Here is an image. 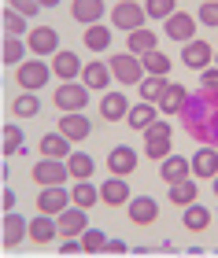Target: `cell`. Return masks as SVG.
<instances>
[{
	"label": "cell",
	"mask_w": 218,
	"mask_h": 258,
	"mask_svg": "<svg viewBox=\"0 0 218 258\" xmlns=\"http://www.w3.org/2000/svg\"><path fill=\"white\" fill-rule=\"evenodd\" d=\"M141 67H144V74L148 78H167L170 74V55H163V52H148V55H141Z\"/></svg>",
	"instance_id": "cell-34"
},
{
	"label": "cell",
	"mask_w": 218,
	"mask_h": 258,
	"mask_svg": "<svg viewBox=\"0 0 218 258\" xmlns=\"http://www.w3.org/2000/svg\"><path fill=\"white\" fill-rule=\"evenodd\" d=\"M155 118H159L155 103H133V107H130V114H126V122H130L133 129H141V133H144V129L152 125Z\"/></svg>",
	"instance_id": "cell-33"
},
{
	"label": "cell",
	"mask_w": 218,
	"mask_h": 258,
	"mask_svg": "<svg viewBox=\"0 0 218 258\" xmlns=\"http://www.w3.org/2000/svg\"><path fill=\"white\" fill-rule=\"evenodd\" d=\"M60 137H67L71 144H82V140H89V133H93V125H89V118L82 111L78 114H63L60 118V129H56Z\"/></svg>",
	"instance_id": "cell-21"
},
{
	"label": "cell",
	"mask_w": 218,
	"mask_h": 258,
	"mask_svg": "<svg viewBox=\"0 0 218 258\" xmlns=\"http://www.w3.org/2000/svg\"><path fill=\"white\" fill-rule=\"evenodd\" d=\"M100 188V203H107V207H126L133 199V192H130V184H126V177H107L104 184H96Z\"/></svg>",
	"instance_id": "cell-17"
},
{
	"label": "cell",
	"mask_w": 218,
	"mask_h": 258,
	"mask_svg": "<svg viewBox=\"0 0 218 258\" xmlns=\"http://www.w3.org/2000/svg\"><path fill=\"white\" fill-rule=\"evenodd\" d=\"M60 251H63V254H74V251H82V243H78V240H63Z\"/></svg>",
	"instance_id": "cell-47"
},
{
	"label": "cell",
	"mask_w": 218,
	"mask_h": 258,
	"mask_svg": "<svg viewBox=\"0 0 218 258\" xmlns=\"http://www.w3.org/2000/svg\"><path fill=\"white\" fill-rule=\"evenodd\" d=\"M104 11H107V4H104V0H74V4H71V15H74V22H82L85 30H89V26H96V22L104 19Z\"/></svg>",
	"instance_id": "cell-22"
},
{
	"label": "cell",
	"mask_w": 218,
	"mask_h": 258,
	"mask_svg": "<svg viewBox=\"0 0 218 258\" xmlns=\"http://www.w3.org/2000/svg\"><path fill=\"white\" fill-rule=\"evenodd\" d=\"M189 177H192V181L218 177V148H200L196 155L189 159Z\"/></svg>",
	"instance_id": "cell-11"
},
{
	"label": "cell",
	"mask_w": 218,
	"mask_h": 258,
	"mask_svg": "<svg viewBox=\"0 0 218 258\" xmlns=\"http://www.w3.org/2000/svg\"><path fill=\"white\" fill-rule=\"evenodd\" d=\"M211 188H214V196H218V177H211Z\"/></svg>",
	"instance_id": "cell-48"
},
{
	"label": "cell",
	"mask_w": 218,
	"mask_h": 258,
	"mask_svg": "<svg viewBox=\"0 0 218 258\" xmlns=\"http://www.w3.org/2000/svg\"><path fill=\"white\" fill-rule=\"evenodd\" d=\"M37 148H41V159H60V162H67V155L74 151V144L67 137H60L52 129V133H44L41 140H37Z\"/></svg>",
	"instance_id": "cell-23"
},
{
	"label": "cell",
	"mask_w": 218,
	"mask_h": 258,
	"mask_svg": "<svg viewBox=\"0 0 218 258\" xmlns=\"http://www.w3.org/2000/svg\"><path fill=\"white\" fill-rule=\"evenodd\" d=\"M211 67H214V70H218V48H214V63H211Z\"/></svg>",
	"instance_id": "cell-49"
},
{
	"label": "cell",
	"mask_w": 218,
	"mask_h": 258,
	"mask_svg": "<svg viewBox=\"0 0 218 258\" xmlns=\"http://www.w3.org/2000/svg\"><path fill=\"white\" fill-rule=\"evenodd\" d=\"M170 137H174V125H170L167 118H155L152 125L144 129V155L155 159V162H163L167 155H174V151H170L174 140H170Z\"/></svg>",
	"instance_id": "cell-2"
},
{
	"label": "cell",
	"mask_w": 218,
	"mask_h": 258,
	"mask_svg": "<svg viewBox=\"0 0 218 258\" xmlns=\"http://www.w3.org/2000/svg\"><path fill=\"white\" fill-rule=\"evenodd\" d=\"M48 78H52V70H48V63L44 59H22L19 67H15V85L22 89V92H37V89H44L48 85Z\"/></svg>",
	"instance_id": "cell-3"
},
{
	"label": "cell",
	"mask_w": 218,
	"mask_h": 258,
	"mask_svg": "<svg viewBox=\"0 0 218 258\" xmlns=\"http://www.w3.org/2000/svg\"><path fill=\"white\" fill-rule=\"evenodd\" d=\"M4 30H8V37H22V41H26V33H30V22L22 19V15H15L11 8H4Z\"/></svg>",
	"instance_id": "cell-37"
},
{
	"label": "cell",
	"mask_w": 218,
	"mask_h": 258,
	"mask_svg": "<svg viewBox=\"0 0 218 258\" xmlns=\"http://www.w3.org/2000/svg\"><path fill=\"white\" fill-rule=\"evenodd\" d=\"M26 52L33 55V59H44V55H56L60 52V33H56L52 26H30L26 33Z\"/></svg>",
	"instance_id": "cell-6"
},
{
	"label": "cell",
	"mask_w": 218,
	"mask_h": 258,
	"mask_svg": "<svg viewBox=\"0 0 218 258\" xmlns=\"http://www.w3.org/2000/svg\"><path fill=\"white\" fill-rule=\"evenodd\" d=\"M82 85L89 89V92H107V85H111V74H107V63H100V59H89V63H82Z\"/></svg>",
	"instance_id": "cell-20"
},
{
	"label": "cell",
	"mask_w": 218,
	"mask_h": 258,
	"mask_svg": "<svg viewBox=\"0 0 218 258\" xmlns=\"http://www.w3.org/2000/svg\"><path fill=\"white\" fill-rule=\"evenodd\" d=\"M11 11H15V15H22V19H33V15H37V11H41V4H37V0H11V4H8Z\"/></svg>",
	"instance_id": "cell-43"
},
{
	"label": "cell",
	"mask_w": 218,
	"mask_h": 258,
	"mask_svg": "<svg viewBox=\"0 0 218 258\" xmlns=\"http://www.w3.org/2000/svg\"><path fill=\"white\" fill-rule=\"evenodd\" d=\"M48 70L60 81H78V74H82V59H78V52H67V48H60L52 55V63H48Z\"/></svg>",
	"instance_id": "cell-18"
},
{
	"label": "cell",
	"mask_w": 218,
	"mask_h": 258,
	"mask_svg": "<svg viewBox=\"0 0 218 258\" xmlns=\"http://www.w3.org/2000/svg\"><path fill=\"white\" fill-rule=\"evenodd\" d=\"M111 37H115V30L107 26V22H96V26L82 30V44L89 52H107L111 48Z\"/></svg>",
	"instance_id": "cell-25"
},
{
	"label": "cell",
	"mask_w": 218,
	"mask_h": 258,
	"mask_svg": "<svg viewBox=\"0 0 218 258\" xmlns=\"http://www.w3.org/2000/svg\"><path fill=\"white\" fill-rule=\"evenodd\" d=\"M0 203H4V210L11 214V210H15V203H19V196L11 192V188H4V196H0Z\"/></svg>",
	"instance_id": "cell-45"
},
{
	"label": "cell",
	"mask_w": 218,
	"mask_h": 258,
	"mask_svg": "<svg viewBox=\"0 0 218 258\" xmlns=\"http://www.w3.org/2000/svg\"><path fill=\"white\" fill-rule=\"evenodd\" d=\"M37 111H41L37 92H19V96L11 100V114H15V118H33Z\"/></svg>",
	"instance_id": "cell-35"
},
{
	"label": "cell",
	"mask_w": 218,
	"mask_h": 258,
	"mask_svg": "<svg viewBox=\"0 0 218 258\" xmlns=\"http://www.w3.org/2000/svg\"><path fill=\"white\" fill-rule=\"evenodd\" d=\"M26 225H30V221L22 218L19 210L4 214V221H0V243H4V247H19V243L26 240Z\"/></svg>",
	"instance_id": "cell-16"
},
{
	"label": "cell",
	"mask_w": 218,
	"mask_h": 258,
	"mask_svg": "<svg viewBox=\"0 0 218 258\" xmlns=\"http://www.w3.org/2000/svg\"><path fill=\"white\" fill-rule=\"evenodd\" d=\"M174 15V0H148V8H144V19H170Z\"/></svg>",
	"instance_id": "cell-41"
},
{
	"label": "cell",
	"mask_w": 218,
	"mask_h": 258,
	"mask_svg": "<svg viewBox=\"0 0 218 258\" xmlns=\"http://www.w3.org/2000/svg\"><path fill=\"white\" fill-rule=\"evenodd\" d=\"M196 26H218V0H203V4H200Z\"/></svg>",
	"instance_id": "cell-42"
},
{
	"label": "cell",
	"mask_w": 218,
	"mask_h": 258,
	"mask_svg": "<svg viewBox=\"0 0 218 258\" xmlns=\"http://www.w3.org/2000/svg\"><path fill=\"white\" fill-rule=\"evenodd\" d=\"M181 63H185L189 70H207L214 63V48H211V41H189L185 44V52H181Z\"/></svg>",
	"instance_id": "cell-13"
},
{
	"label": "cell",
	"mask_w": 218,
	"mask_h": 258,
	"mask_svg": "<svg viewBox=\"0 0 218 258\" xmlns=\"http://www.w3.org/2000/svg\"><path fill=\"white\" fill-rule=\"evenodd\" d=\"M163 89H167V78H148L137 85V92H141V103H155L159 96H163Z\"/></svg>",
	"instance_id": "cell-36"
},
{
	"label": "cell",
	"mask_w": 218,
	"mask_h": 258,
	"mask_svg": "<svg viewBox=\"0 0 218 258\" xmlns=\"http://www.w3.org/2000/svg\"><path fill=\"white\" fill-rule=\"evenodd\" d=\"M107 74L119 81V85H141V81H144V67L130 52H115L107 59Z\"/></svg>",
	"instance_id": "cell-4"
},
{
	"label": "cell",
	"mask_w": 218,
	"mask_h": 258,
	"mask_svg": "<svg viewBox=\"0 0 218 258\" xmlns=\"http://www.w3.org/2000/svg\"><path fill=\"white\" fill-rule=\"evenodd\" d=\"M89 229V214L78 207H67L63 214H56V232L63 240H82V232Z\"/></svg>",
	"instance_id": "cell-10"
},
{
	"label": "cell",
	"mask_w": 218,
	"mask_h": 258,
	"mask_svg": "<svg viewBox=\"0 0 218 258\" xmlns=\"http://www.w3.org/2000/svg\"><path fill=\"white\" fill-rule=\"evenodd\" d=\"M104 251H111V254H126V240H107Z\"/></svg>",
	"instance_id": "cell-46"
},
{
	"label": "cell",
	"mask_w": 218,
	"mask_h": 258,
	"mask_svg": "<svg viewBox=\"0 0 218 258\" xmlns=\"http://www.w3.org/2000/svg\"><path fill=\"white\" fill-rule=\"evenodd\" d=\"M107 170H111V177H130V173L137 170V151L130 144L111 148L107 151Z\"/></svg>",
	"instance_id": "cell-15"
},
{
	"label": "cell",
	"mask_w": 218,
	"mask_h": 258,
	"mask_svg": "<svg viewBox=\"0 0 218 258\" xmlns=\"http://www.w3.org/2000/svg\"><path fill=\"white\" fill-rule=\"evenodd\" d=\"M185 100H189V92H185V85L181 81H167V89H163V96L155 100V111L159 114H181V107H185Z\"/></svg>",
	"instance_id": "cell-14"
},
{
	"label": "cell",
	"mask_w": 218,
	"mask_h": 258,
	"mask_svg": "<svg viewBox=\"0 0 218 258\" xmlns=\"http://www.w3.org/2000/svg\"><path fill=\"white\" fill-rule=\"evenodd\" d=\"M56 107H60L63 114H78L89 107V89L82 85V81H60V89H56Z\"/></svg>",
	"instance_id": "cell-5"
},
{
	"label": "cell",
	"mask_w": 218,
	"mask_h": 258,
	"mask_svg": "<svg viewBox=\"0 0 218 258\" xmlns=\"http://www.w3.org/2000/svg\"><path fill=\"white\" fill-rule=\"evenodd\" d=\"M67 207H71V188H67V184H52V188L37 192V214L56 218V214H63Z\"/></svg>",
	"instance_id": "cell-9"
},
{
	"label": "cell",
	"mask_w": 218,
	"mask_h": 258,
	"mask_svg": "<svg viewBox=\"0 0 218 258\" xmlns=\"http://www.w3.org/2000/svg\"><path fill=\"white\" fill-rule=\"evenodd\" d=\"M111 22H115L122 33H133V30H144V26H148L144 8L133 4V0H119V4L111 8ZM115 26H111V30H115Z\"/></svg>",
	"instance_id": "cell-7"
},
{
	"label": "cell",
	"mask_w": 218,
	"mask_h": 258,
	"mask_svg": "<svg viewBox=\"0 0 218 258\" xmlns=\"http://www.w3.org/2000/svg\"><path fill=\"white\" fill-rule=\"evenodd\" d=\"M22 59H26V41H22V37H8L4 41V63L8 67H19Z\"/></svg>",
	"instance_id": "cell-38"
},
{
	"label": "cell",
	"mask_w": 218,
	"mask_h": 258,
	"mask_svg": "<svg viewBox=\"0 0 218 258\" xmlns=\"http://www.w3.org/2000/svg\"><path fill=\"white\" fill-rule=\"evenodd\" d=\"M22 140H26V137H22V129H19L15 122L4 125V155H19V151H22Z\"/></svg>",
	"instance_id": "cell-40"
},
{
	"label": "cell",
	"mask_w": 218,
	"mask_h": 258,
	"mask_svg": "<svg viewBox=\"0 0 218 258\" xmlns=\"http://www.w3.org/2000/svg\"><path fill=\"white\" fill-rule=\"evenodd\" d=\"M126 52L130 55H137V59H141V55H148V52H155V33L152 30H133V33H126Z\"/></svg>",
	"instance_id": "cell-29"
},
{
	"label": "cell",
	"mask_w": 218,
	"mask_h": 258,
	"mask_svg": "<svg viewBox=\"0 0 218 258\" xmlns=\"http://www.w3.org/2000/svg\"><path fill=\"white\" fill-rule=\"evenodd\" d=\"M93 170H96V162H93V155H89V151H71V155H67V173H71L74 181H89L93 177Z\"/></svg>",
	"instance_id": "cell-28"
},
{
	"label": "cell",
	"mask_w": 218,
	"mask_h": 258,
	"mask_svg": "<svg viewBox=\"0 0 218 258\" xmlns=\"http://www.w3.org/2000/svg\"><path fill=\"white\" fill-rule=\"evenodd\" d=\"M159 177H163L167 184L185 181V177H189V159H185V155H167L163 166H159Z\"/></svg>",
	"instance_id": "cell-30"
},
{
	"label": "cell",
	"mask_w": 218,
	"mask_h": 258,
	"mask_svg": "<svg viewBox=\"0 0 218 258\" xmlns=\"http://www.w3.org/2000/svg\"><path fill=\"white\" fill-rule=\"evenodd\" d=\"M200 92H214V96H218V70L214 67L200 70Z\"/></svg>",
	"instance_id": "cell-44"
},
{
	"label": "cell",
	"mask_w": 218,
	"mask_h": 258,
	"mask_svg": "<svg viewBox=\"0 0 218 258\" xmlns=\"http://www.w3.org/2000/svg\"><path fill=\"white\" fill-rule=\"evenodd\" d=\"M181 225L185 229H192V232H203L211 225V210L203 207V203H192V207H185V214H181Z\"/></svg>",
	"instance_id": "cell-32"
},
{
	"label": "cell",
	"mask_w": 218,
	"mask_h": 258,
	"mask_svg": "<svg viewBox=\"0 0 218 258\" xmlns=\"http://www.w3.org/2000/svg\"><path fill=\"white\" fill-rule=\"evenodd\" d=\"M100 114H104V122H119V118H126L130 114V100L122 96V92H104L100 96Z\"/></svg>",
	"instance_id": "cell-24"
},
{
	"label": "cell",
	"mask_w": 218,
	"mask_h": 258,
	"mask_svg": "<svg viewBox=\"0 0 218 258\" xmlns=\"http://www.w3.org/2000/svg\"><path fill=\"white\" fill-rule=\"evenodd\" d=\"M167 199H170V203H174V207H192V203H196V181H192V177H185V181H178V184H167Z\"/></svg>",
	"instance_id": "cell-31"
},
{
	"label": "cell",
	"mask_w": 218,
	"mask_h": 258,
	"mask_svg": "<svg viewBox=\"0 0 218 258\" xmlns=\"http://www.w3.org/2000/svg\"><path fill=\"white\" fill-rule=\"evenodd\" d=\"M196 19L192 15H185V11H174V15L167 19V26H163V33L170 41H181V44H189V41H196Z\"/></svg>",
	"instance_id": "cell-12"
},
{
	"label": "cell",
	"mask_w": 218,
	"mask_h": 258,
	"mask_svg": "<svg viewBox=\"0 0 218 258\" xmlns=\"http://www.w3.org/2000/svg\"><path fill=\"white\" fill-rule=\"evenodd\" d=\"M100 203V188L93 181H74V188H71V207H78V210H93Z\"/></svg>",
	"instance_id": "cell-27"
},
{
	"label": "cell",
	"mask_w": 218,
	"mask_h": 258,
	"mask_svg": "<svg viewBox=\"0 0 218 258\" xmlns=\"http://www.w3.org/2000/svg\"><path fill=\"white\" fill-rule=\"evenodd\" d=\"M26 236L30 243H52L60 232H56V218L48 214H37V218H30V225H26Z\"/></svg>",
	"instance_id": "cell-26"
},
{
	"label": "cell",
	"mask_w": 218,
	"mask_h": 258,
	"mask_svg": "<svg viewBox=\"0 0 218 258\" xmlns=\"http://www.w3.org/2000/svg\"><path fill=\"white\" fill-rule=\"evenodd\" d=\"M78 243H82V251H85V254H96V251H104L107 236H104V229H85Z\"/></svg>",
	"instance_id": "cell-39"
},
{
	"label": "cell",
	"mask_w": 218,
	"mask_h": 258,
	"mask_svg": "<svg viewBox=\"0 0 218 258\" xmlns=\"http://www.w3.org/2000/svg\"><path fill=\"white\" fill-rule=\"evenodd\" d=\"M30 177L41 184V188H52V184H67V162H60V159H37L33 162V170H30Z\"/></svg>",
	"instance_id": "cell-8"
},
{
	"label": "cell",
	"mask_w": 218,
	"mask_h": 258,
	"mask_svg": "<svg viewBox=\"0 0 218 258\" xmlns=\"http://www.w3.org/2000/svg\"><path fill=\"white\" fill-rule=\"evenodd\" d=\"M126 214H130L133 225H152V221L159 218V203L152 196H133L130 203H126Z\"/></svg>",
	"instance_id": "cell-19"
},
{
	"label": "cell",
	"mask_w": 218,
	"mask_h": 258,
	"mask_svg": "<svg viewBox=\"0 0 218 258\" xmlns=\"http://www.w3.org/2000/svg\"><path fill=\"white\" fill-rule=\"evenodd\" d=\"M178 122L192 140H200V148H218V96L214 92H189Z\"/></svg>",
	"instance_id": "cell-1"
}]
</instances>
